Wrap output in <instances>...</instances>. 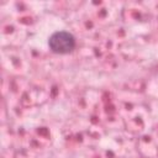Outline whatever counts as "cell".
Returning a JSON list of instances; mask_svg holds the SVG:
<instances>
[{"mask_svg":"<svg viewBox=\"0 0 158 158\" xmlns=\"http://www.w3.org/2000/svg\"><path fill=\"white\" fill-rule=\"evenodd\" d=\"M48 46H49L51 51L54 53L67 54L74 49L75 38L72 33H69L67 31H57L49 37Z\"/></svg>","mask_w":158,"mask_h":158,"instance_id":"6da1fadb","label":"cell"}]
</instances>
